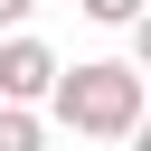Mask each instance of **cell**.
I'll return each mask as SVG.
<instances>
[{
  "mask_svg": "<svg viewBox=\"0 0 151 151\" xmlns=\"http://www.w3.org/2000/svg\"><path fill=\"white\" fill-rule=\"evenodd\" d=\"M47 113H57L66 132H85V142H123V132L151 113V104H142V66H132V57H85V66L57 76Z\"/></svg>",
  "mask_w": 151,
  "mask_h": 151,
  "instance_id": "obj_1",
  "label": "cell"
},
{
  "mask_svg": "<svg viewBox=\"0 0 151 151\" xmlns=\"http://www.w3.org/2000/svg\"><path fill=\"white\" fill-rule=\"evenodd\" d=\"M57 76H66V66H57V47H47V38H28V28H9V38H0V104H47V94H57Z\"/></svg>",
  "mask_w": 151,
  "mask_h": 151,
  "instance_id": "obj_2",
  "label": "cell"
},
{
  "mask_svg": "<svg viewBox=\"0 0 151 151\" xmlns=\"http://www.w3.org/2000/svg\"><path fill=\"white\" fill-rule=\"evenodd\" d=\"M0 151H47V113L38 104H0Z\"/></svg>",
  "mask_w": 151,
  "mask_h": 151,
  "instance_id": "obj_3",
  "label": "cell"
},
{
  "mask_svg": "<svg viewBox=\"0 0 151 151\" xmlns=\"http://www.w3.org/2000/svg\"><path fill=\"white\" fill-rule=\"evenodd\" d=\"M76 9H85V19H94V28H132V19H142V9H151V0H76Z\"/></svg>",
  "mask_w": 151,
  "mask_h": 151,
  "instance_id": "obj_4",
  "label": "cell"
},
{
  "mask_svg": "<svg viewBox=\"0 0 151 151\" xmlns=\"http://www.w3.org/2000/svg\"><path fill=\"white\" fill-rule=\"evenodd\" d=\"M132 66H142V76H151V9H142V19H132Z\"/></svg>",
  "mask_w": 151,
  "mask_h": 151,
  "instance_id": "obj_5",
  "label": "cell"
},
{
  "mask_svg": "<svg viewBox=\"0 0 151 151\" xmlns=\"http://www.w3.org/2000/svg\"><path fill=\"white\" fill-rule=\"evenodd\" d=\"M28 9H38V0H0V28H19V19H28Z\"/></svg>",
  "mask_w": 151,
  "mask_h": 151,
  "instance_id": "obj_6",
  "label": "cell"
},
{
  "mask_svg": "<svg viewBox=\"0 0 151 151\" xmlns=\"http://www.w3.org/2000/svg\"><path fill=\"white\" fill-rule=\"evenodd\" d=\"M123 151H151V113H142V123H132V132H123Z\"/></svg>",
  "mask_w": 151,
  "mask_h": 151,
  "instance_id": "obj_7",
  "label": "cell"
}]
</instances>
